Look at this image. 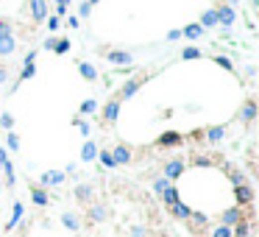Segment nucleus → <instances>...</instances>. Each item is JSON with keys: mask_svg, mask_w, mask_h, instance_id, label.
<instances>
[{"mask_svg": "<svg viewBox=\"0 0 259 237\" xmlns=\"http://www.w3.org/2000/svg\"><path fill=\"white\" fill-rule=\"evenodd\" d=\"M240 221H245L243 207H229V209L220 212V223H223V226H237Z\"/></svg>", "mask_w": 259, "mask_h": 237, "instance_id": "f257e3e1", "label": "nucleus"}, {"mask_svg": "<svg viewBox=\"0 0 259 237\" xmlns=\"http://www.w3.org/2000/svg\"><path fill=\"white\" fill-rule=\"evenodd\" d=\"M234 198H237V207H251L254 201V187L245 181V184H237L234 187Z\"/></svg>", "mask_w": 259, "mask_h": 237, "instance_id": "f03ea898", "label": "nucleus"}, {"mask_svg": "<svg viewBox=\"0 0 259 237\" xmlns=\"http://www.w3.org/2000/svg\"><path fill=\"white\" fill-rule=\"evenodd\" d=\"M181 173H184V159H170V162H165V167H162V176L168 181H175Z\"/></svg>", "mask_w": 259, "mask_h": 237, "instance_id": "7ed1b4c3", "label": "nucleus"}, {"mask_svg": "<svg viewBox=\"0 0 259 237\" xmlns=\"http://www.w3.org/2000/svg\"><path fill=\"white\" fill-rule=\"evenodd\" d=\"M215 14H217V25H223V28H231V25H234V20H237V14H234V8H231V6L215 8Z\"/></svg>", "mask_w": 259, "mask_h": 237, "instance_id": "20e7f679", "label": "nucleus"}, {"mask_svg": "<svg viewBox=\"0 0 259 237\" xmlns=\"http://www.w3.org/2000/svg\"><path fill=\"white\" fill-rule=\"evenodd\" d=\"M64 181V170H45L39 179V187H59Z\"/></svg>", "mask_w": 259, "mask_h": 237, "instance_id": "39448f33", "label": "nucleus"}, {"mask_svg": "<svg viewBox=\"0 0 259 237\" xmlns=\"http://www.w3.org/2000/svg\"><path fill=\"white\" fill-rule=\"evenodd\" d=\"M0 167H3V173H6L8 187H14V181H17V176H14V165H11V159H8V151H3V148H0Z\"/></svg>", "mask_w": 259, "mask_h": 237, "instance_id": "423d86ee", "label": "nucleus"}, {"mask_svg": "<svg viewBox=\"0 0 259 237\" xmlns=\"http://www.w3.org/2000/svg\"><path fill=\"white\" fill-rule=\"evenodd\" d=\"M120 104H123L120 98H112V101H106L103 104V120L106 123H114V120L120 118Z\"/></svg>", "mask_w": 259, "mask_h": 237, "instance_id": "0eeeda50", "label": "nucleus"}, {"mask_svg": "<svg viewBox=\"0 0 259 237\" xmlns=\"http://www.w3.org/2000/svg\"><path fill=\"white\" fill-rule=\"evenodd\" d=\"M142 81H145V78H128V81L123 84V90H120V101H128V98L137 95V90L142 87Z\"/></svg>", "mask_w": 259, "mask_h": 237, "instance_id": "6e6552de", "label": "nucleus"}, {"mask_svg": "<svg viewBox=\"0 0 259 237\" xmlns=\"http://www.w3.org/2000/svg\"><path fill=\"white\" fill-rule=\"evenodd\" d=\"M31 17L36 22L48 20V0H31Z\"/></svg>", "mask_w": 259, "mask_h": 237, "instance_id": "1a4fd4ad", "label": "nucleus"}, {"mask_svg": "<svg viewBox=\"0 0 259 237\" xmlns=\"http://www.w3.org/2000/svg\"><path fill=\"white\" fill-rule=\"evenodd\" d=\"M168 212L173 218H178V221H189V215H192V207H187L184 201H175L173 207H168Z\"/></svg>", "mask_w": 259, "mask_h": 237, "instance_id": "9d476101", "label": "nucleus"}, {"mask_svg": "<svg viewBox=\"0 0 259 237\" xmlns=\"http://www.w3.org/2000/svg\"><path fill=\"white\" fill-rule=\"evenodd\" d=\"M112 159H114V165H128V162H131V148L117 145V148L112 151Z\"/></svg>", "mask_w": 259, "mask_h": 237, "instance_id": "9b49d317", "label": "nucleus"}, {"mask_svg": "<svg viewBox=\"0 0 259 237\" xmlns=\"http://www.w3.org/2000/svg\"><path fill=\"white\" fill-rule=\"evenodd\" d=\"M240 118H243V123H254V118H257V104H254L251 98L243 104V109H240Z\"/></svg>", "mask_w": 259, "mask_h": 237, "instance_id": "f8f14e48", "label": "nucleus"}, {"mask_svg": "<svg viewBox=\"0 0 259 237\" xmlns=\"http://www.w3.org/2000/svg\"><path fill=\"white\" fill-rule=\"evenodd\" d=\"M106 59L112 64H131V53H128V50H109Z\"/></svg>", "mask_w": 259, "mask_h": 237, "instance_id": "ddd939ff", "label": "nucleus"}, {"mask_svg": "<svg viewBox=\"0 0 259 237\" xmlns=\"http://www.w3.org/2000/svg\"><path fill=\"white\" fill-rule=\"evenodd\" d=\"M181 142H184V139H181V134H178V131H165V134L159 137V145H162V148H168V145H181Z\"/></svg>", "mask_w": 259, "mask_h": 237, "instance_id": "4468645a", "label": "nucleus"}, {"mask_svg": "<svg viewBox=\"0 0 259 237\" xmlns=\"http://www.w3.org/2000/svg\"><path fill=\"white\" fill-rule=\"evenodd\" d=\"M92 159H98V145L92 139H86L84 148H81V162H92Z\"/></svg>", "mask_w": 259, "mask_h": 237, "instance_id": "2eb2a0df", "label": "nucleus"}, {"mask_svg": "<svg viewBox=\"0 0 259 237\" xmlns=\"http://www.w3.org/2000/svg\"><path fill=\"white\" fill-rule=\"evenodd\" d=\"M31 201H34L36 207H48V193H45V187L34 184V187H31Z\"/></svg>", "mask_w": 259, "mask_h": 237, "instance_id": "dca6fc26", "label": "nucleus"}, {"mask_svg": "<svg viewBox=\"0 0 259 237\" xmlns=\"http://www.w3.org/2000/svg\"><path fill=\"white\" fill-rule=\"evenodd\" d=\"M223 137H226V128L223 125H212V128H206V142H223Z\"/></svg>", "mask_w": 259, "mask_h": 237, "instance_id": "f3484780", "label": "nucleus"}, {"mask_svg": "<svg viewBox=\"0 0 259 237\" xmlns=\"http://www.w3.org/2000/svg\"><path fill=\"white\" fill-rule=\"evenodd\" d=\"M14 50H17L14 36H0V56H11Z\"/></svg>", "mask_w": 259, "mask_h": 237, "instance_id": "a211bd4d", "label": "nucleus"}, {"mask_svg": "<svg viewBox=\"0 0 259 237\" xmlns=\"http://www.w3.org/2000/svg\"><path fill=\"white\" fill-rule=\"evenodd\" d=\"M162 201H165V207H173L175 201H181V198H178V187H175V184H168V190L162 193Z\"/></svg>", "mask_w": 259, "mask_h": 237, "instance_id": "6ab92c4d", "label": "nucleus"}, {"mask_svg": "<svg viewBox=\"0 0 259 237\" xmlns=\"http://www.w3.org/2000/svg\"><path fill=\"white\" fill-rule=\"evenodd\" d=\"M34 73H36V67H34V62H22V73H20V78L14 81V90L20 87L22 81H28V78H34Z\"/></svg>", "mask_w": 259, "mask_h": 237, "instance_id": "aec40b11", "label": "nucleus"}, {"mask_svg": "<svg viewBox=\"0 0 259 237\" xmlns=\"http://www.w3.org/2000/svg\"><path fill=\"white\" fill-rule=\"evenodd\" d=\"M198 25H201L203 31H206V28H215V25H217V14H215V8L203 11V14H201V22H198Z\"/></svg>", "mask_w": 259, "mask_h": 237, "instance_id": "412c9836", "label": "nucleus"}, {"mask_svg": "<svg viewBox=\"0 0 259 237\" xmlns=\"http://www.w3.org/2000/svg\"><path fill=\"white\" fill-rule=\"evenodd\" d=\"M78 73H81L86 81H95V78H98V70L92 67L89 62H78Z\"/></svg>", "mask_w": 259, "mask_h": 237, "instance_id": "4be33fe9", "label": "nucleus"}, {"mask_svg": "<svg viewBox=\"0 0 259 237\" xmlns=\"http://www.w3.org/2000/svg\"><path fill=\"white\" fill-rule=\"evenodd\" d=\"M201 34H203V28L198 22H189L187 28H181V36H187V39H198Z\"/></svg>", "mask_w": 259, "mask_h": 237, "instance_id": "5701e85b", "label": "nucleus"}, {"mask_svg": "<svg viewBox=\"0 0 259 237\" xmlns=\"http://www.w3.org/2000/svg\"><path fill=\"white\" fill-rule=\"evenodd\" d=\"M20 221H22V204H14V209H11V218H8V223H6V229H14Z\"/></svg>", "mask_w": 259, "mask_h": 237, "instance_id": "b1692460", "label": "nucleus"}, {"mask_svg": "<svg viewBox=\"0 0 259 237\" xmlns=\"http://www.w3.org/2000/svg\"><path fill=\"white\" fill-rule=\"evenodd\" d=\"M76 198H78V201H89V198H92V187H89V184H78V187H76Z\"/></svg>", "mask_w": 259, "mask_h": 237, "instance_id": "393cba45", "label": "nucleus"}, {"mask_svg": "<svg viewBox=\"0 0 259 237\" xmlns=\"http://www.w3.org/2000/svg\"><path fill=\"white\" fill-rule=\"evenodd\" d=\"M6 148H8V151H14V153L20 151V137H17L14 131H8V134H6Z\"/></svg>", "mask_w": 259, "mask_h": 237, "instance_id": "a878e982", "label": "nucleus"}, {"mask_svg": "<svg viewBox=\"0 0 259 237\" xmlns=\"http://www.w3.org/2000/svg\"><path fill=\"white\" fill-rule=\"evenodd\" d=\"M89 218H92V221H95V223H98V221H103V218H106V207H100V204H95V207L89 209Z\"/></svg>", "mask_w": 259, "mask_h": 237, "instance_id": "bb28decb", "label": "nucleus"}, {"mask_svg": "<svg viewBox=\"0 0 259 237\" xmlns=\"http://www.w3.org/2000/svg\"><path fill=\"white\" fill-rule=\"evenodd\" d=\"M62 223L67 226V229H73V232L78 229V218L73 215V212H64V215H62Z\"/></svg>", "mask_w": 259, "mask_h": 237, "instance_id": "cd10ccee", "label": "nucleus"}, {"mask_svg": "<svg viewBox=\"0 0 259 237\" xmlns=\"http://www.w3.org/2000/svg\"><path fill=\"white\" fill-rule=\"evenodd\" d=\"M98 159H100V165H103V167H117V165H114V159H112V151H98Z\"/></svg>", "mask_w": 259, "mask_h": 237, "instance_id": "c85d7f7f", "label": "nucleus"}, {"mask_svg": "<svg viewBox=\"0 0 259 237\" xmlns=\"http://www.w3.org/2000/svg\"><path fill=\"white\" fill-rule=\"evenodd\" d=\"M209 237H231V226H223V223H217L215 229H212Z\"/></svg>", "mask_w": 259, "mask_h": 237, "instance_id": "c756f323", "label": "nucleus"}, {"mask_svg": "<svg viewBox=\"0 0 259 237\" xmlns=\"http://www.w3.org/2000/svg\"><path fill=\"white\" fill-rule=\"evenodd\" d=\"M168 184H173V181H168L165 176H159V179L154 181V193H156V195H162L165 190H168Z\"/></svg>", "mask_w": 259, "mask_h": 237, "instance_id": "7c9ffc66", "label": "nucleus"}, {"mask_svg": "<svg viewBox=\"0 0 259 237\" xmlns=\"http://www.w3.org/2000/svg\"><path fill=\"white\" fill-rule=\"evenodd\" d=\"M0 125H3L6 131H11V128H14V118H11L8 112H3V115H0Z\"/></svg>", "mask_w": 259, "mask_h": 237, "instance_id": "2f4dec72", "label": "nucleus"}, {"mask_svg": "<svg viewBox=\"0 0 259 237\" xmlns=\"http://www.w3.org/2000/svg\"><path fill=\"white\" fill-rule=\"evenodd\" d=\"M229 179H231V184H234V187H237V184H245V173H243V170H231Z\"/></svg>", "mask_w": 259, "mask_h": 237, "instance_id": "473e14b6", "label": "nucleus"}, {"mask_svg": "<svg viewBox=\"0 0 259 237\" xmlns=\"http://www.w3.org/2000/svg\"><path fill=\"white\" fill-rule=\"evenodd\" d=\"M67 50H70V39H56V48H53V53H67Z\"/></svg>", "mask_w": 259, "mask_h": 237, "instance_id": "72a5a7b5", "label": "nucleus"}, {"mask_svg": "<svg viewBox=\"0 0 259 237\" xmlns=\"http://www.w3.org/2000/svg\"><path fill=\"white\" fill-rule=\"evenodd\" d=\"M201 56H203V50H198V48H187V50L181 53V59H187V62H189V59H201Z\"/></svg>", "mask_w": 259, "mask_h": 237, "instance_id": "f704fd0d", "label": "nucleus"}, {"mask_svg": "<svg viewBox=\"0 0 259 237\" xmlns=\"http://www.w3.org/2000/svg\"><path fill=\"white\" fill-rule=\"evenodd\" d=\"M95 109H98V101H84L81 104V115H92Z\"/></svg>", "mask_w": 259, "mask_h": 237, "instance_id": "c9c22d12", "label": "nucleus"}, {"mask_svg": "<svg viewBox=\"0 0 259 237\" xmlns=\"http://www.w3.org/2000/svg\"><path fill=\"white\" fill-rule=\"evenodd\" d=\"M53 3H56V17H64V11H67V6H70V0H53Z\"/></svg>", "mask_w": 259, "mask_h": 237, "instance_id": "e433bc0d", "label": "nucleus"}, {"mask_svg": "<svg viewBox=\"0 0 259 237\" xmlns=\"http://www.w3.org/2000/svg\"><path fill=\"white\" fill-rule=\"evenodd\" d=\"M0 36H14V31H11V25L6 20H0Z\"/></svg>", "mask_w": 259, "mask_h": 237, "instance_id": "4c0bfd02", "label": "nucleus"}, {"mask_svg": "<svg viewBox=\"0 0 259 237\" xmlns=\"http://www.w3.org/2000/svg\"><path fill=\"white\" fill-rule=\"evenodd\" d=\"M78 14H81V20H86V17L92 14V6L89 3H81V6H78Z\"/></svg>", "mask_w": 259, "mask_h": 237, "instance_id": "58836bf2", "label": "nucleus"}, {"mask_svg": "<svg viewBox=\"0 0 259 237\" xmlns=\"http://www.w3.org/2000/svg\"><path fill=\"white\" fill-rule=\"evenodd\" d=\"M215 64H220V67L231 70V62H229V59H226V56H215Z\"/></svg>", "mask_w": 259, "mask_h": 237, "instance_id": "ea45409f", "label": "nucleus"}, {"mask_svg": "<svg viewBox=\"0 0 259 237\" xmlns=\"http://www.w3.org/2000/svg\"><path fill=\"white\" fill-rule=\"evenodd\" d=\"M48 31H59V17H48Z\"/></svg>", "mask_w": 259, "mask_h": 237, "instance_id": "a19ab883", "label": "nucleus"}, {"mask_svg": "<svg viewBox=\"0 0 259 237\" xmlns=\"http://www.w3.org/2000/svg\"><path fill=\"white\" fill-rule=\"evenodd\" d=\"M131 237H145V226H131Z\"/></svg>", "mask_w": 259, "mask_h": 237, "instance_id": "79ce46f5", "label": "nucleus"}, {"mask_svg": "<svg viewBox=\"0 0 259 237\" xmlns=\"http://www.w3.org/2000/svg\"><path fill=\"white\" fill-rule=\"evenodd\" d=\"M56 48V39H53V36H48V39H45V50H53Z\"/></svg>", "mask_w": 259, "mask_h": 237, "instance_id": "37998d69", "label": "nucleus"}, {"mask_svg": "<svg viewBox=\"0 0 259 237\" xmlns=\"http://www.w3.org/2000/svg\"><path fill=\"white\" fill-rule=\"evenodd\" d=\"M168 39L175 42V39H181V31H168Z\"/></svg>", "mask_w": 259, "mask_h": 237, "instance_id": "c03bdc74", "label": "nucleus"}, {"mask_svg": "<svg viewBox=\"0 0 259 237\" xmlns=\"http://www.w3.org/2000/svg\"><path fill=\"white\" fill-rule=\"evenodd\" d=\"M22 62H36V50H28V53H25V59H22Z\"/></svg>", "mask_w": 259, "mask_h": 237, "instance_id": "a18cd8bd", "label": "nucleus"}, {"mask_svg": "<svg viewBox=\"0 0 259 237\" xmlns=\"http://www.w3.org/2000/svg\"><path fill=\"white\" fill-rule=\"evenodd\" d=\"M67 25H70V28H78L81 22H78V17H67Z\"/></svg>", "mask_w": 259, "mask_h": 237, "instance_id": "49530a36", "label": "nucleus"}, {"mask_svg": "<svg viewBox=\"0 0 259 237\" xmlns=\"http://www.w3.org/2000/svg\"><path fill=\"white\" fill-rule=\"evenodd\" d=\"M6 78H8V70H3V67H0V84L6 81Z\"/></svg>", "mask_w": 259, "mask_h": 237, "instance_id": "de8ad7c7", "label": "nucleus"}, {"mask_svg": "<svg viewBox=\"0 0 259 237\" xmlns=\"http://www.w3.org/2000/svg\"><path fill=\"white\" fill-rule=\"evenodd\" d=\"M95 3H100V0H89V6H95Z\"/></svg>", "mask_w": 259, "mask_h": 237, "instance_id": "09e8293b", "label": "nucleus"}]
</instances>
